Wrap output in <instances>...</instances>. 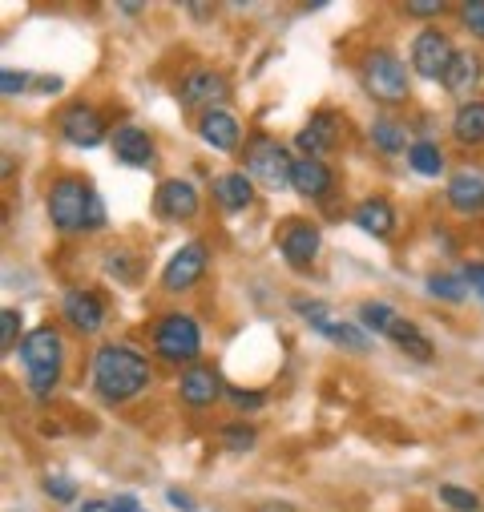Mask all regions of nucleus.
I'll use <instances>...</instances> for the list:
<instances>
[{"mask_svg":"<svg viewBox=\"0 0 484 512\" xmlns=\"http://www.w3.org/2000/svg\"><path fill=\"white\" fill-rule=\"evenodd\" d=\"M93 383H97V392H101L109 404L134 400V396L146 392V383H150V363H146V355H138L134 347L105 343V347H97V355H93Z\"/></svg>","mask_w":484,"mask_h":512,"instance_id":"obj_1","label":"nucleus"},{"mask_svg":"<svg viewBox=\"0 0 484 512\" xmlns=\"http://www.w3.org/2000/svg\"><path fill=\"white\" fill-rule=\"evenodd\" d=\"M61 355H65V343L53 327H37L21 339V363L29 371V383L37 396H49L57 388V375H61Z\"/></svg>","mask_w":484,"mask_h":512,"instance_id":"obj_2","label":"nucleus"},{"mask_svg":"<svg viewBox=\"0 0 484 512\" xmlns=\"http://www.w3.org/2000/svg\"><path fill=\"white\" fill-rule=\"evenodd\" d=\"M89 202H93V190L89 182L81 178H57L53 190H49V218L57 230H85L89 226Z\"/></svg>","mask_w":484,"mask_h":512,"instance_id":"obj_3","label":"nucleus"},{"mask_svg":"<svg viewBox=\"0 0 484 512\" xmlns=\"http://www.w3.org/2000/svg\"><path fill=\"white\" fill-rule=\"evenodd\" d=\"M363 85H368V93L384 105H400L408 97V69L400 57L392 53H372L368 61H363Z\"/></svg>","mask_w":484,"mask_h":512,"instance_id":"obj_4","label":"nucleus"},{"mask_svg":"<svg viewBox=\"0 0 484 512\" xmlns=\"http://www.w3.org/2000/svg\"><path fill=\"white\" fill-rule=\"evenodd\" d=\"M154 347H158V355L170 359V363H190V359H198V351H202L198 323H194L190 315H166V319L158 323V331H154Z\"/></svg>","mask_w":484,"mask_h":512,"instance_id":"obj_5","label":"nucleus"},{"mask_svg":"<svg viewBox=\"0 0 484 512\" xmlns=\"http://www.w3.org/2000/svg\"><path fill=\"white\" fill-rule=\"evenodd\" d=\"M247 166L251 174L267 186V190H287L291 186V174H295V162L267 138V134H255L251 146H247Z\"/></svg>","mask_w":484,"mask_h":512,"instance_id":"obj_6","label":"nucleus"},{"mask_svg":"<svg viewBox=\"0 0 484 512\" xmlns=\"http://www.w3.org/2000/svg\"><path fill=\"white\" fill-rule=\"evenodd\" d=\"M452 57H456V49H452L448 37L436 33V29H424V33L412 41V69H416L420 77H428V81H444Z\"/></svg>","mask_w":484,"mask_h":512,"instance_id":"obj_7","label":"nucleus"},{"mask_svg":"<svg viewBox=\"0 0 484 512\" xmlns=\"http://www.w3.org/2000/svg\"><path fill=\"white\" fill-rule=\"evenodd\" d=\"M319 246H323V238H319V226H311V222H291L279 234V250H283L287 267H295V271H307L319 259Z\"/></svg>","mask_w":484,"mask_h":512,"instance_id":"obj_8","label":"nucleus"},{"mask_svg":"<svg viewBox=\"0 0 484 512\" xmlns=\"http://www.w3.org/2000/svg\"><path fill=\"white\" fill-rule=\"evenodd\" d=\"M202 275H206V246L202 242H186L170 259V267L162 275V287L166 291H190Z\"/></svg>","mask_w":484,"mask_h":512,"instance_id":"obj_9","label":"nucleus"},{"mask_svg":"<svg viewBox=\"0 0 484 512\" xmlns=\"http://www.w3.org/2000/svg\"><path fill=\"white\" fill-rule=\"evenodd\" d=\"M61 134H65L73 146L93 150V146L105 142V121H101V113H97L93 105H69V109L61 113Z\"/></svg>","mask_w":484,"mask_h":512,"instance_id":"obj_10","label":"nucleus"},{"mask_svg":"<svg viewBox=\"0 0 484 512\" xmlns=\"http://www.w3.org/2000/svg\"><path fill=\"white\" fill-rule=\"evenodd\" d=\"M158 214H162L166 222H186V218H194V214H198V190H194L186 178L162 182V190H158Z\"/></svg>","mask_w":484,"mask_h":512,"instance_id":"obj_11","label":"nucleus"},{"mask_svg":"<svg viewBox=\"0 0 484 512\" xmlns=\"http://www.w3.org/2000/svg\"><path fill=\"white\" fill-rule=\"evenodd\" d=\"M335 142H339V117H335V113H327V109H319V113L303 125V130H299V138H295V146L303 150V158L327 154Z\"/></svg>","mask_w":484,"mask_h":512,"instance_id":"obj_12","label":"nucleus"},{"mask_svg":"<svg viewBox=\"0 0 484 512\" xmlns=\"http://www.w3.org/2000/svg\"><path fill=\"white\" fill-rule=\"evenodd\" d=\"M61 311H65V319H69L81 335H93V331L105 323V307H101V299H97L93 291H69V295L61 299Z\"/></svg>","mask_w":484,"mask_h":512,"instance_id":"obj_13","label":"nucleus"},{"mask_svg":"<svg viewBox=\"0 0 484 512\" xmlns=\"http://www.w3.org/2000/svg\"><path fill=\"white\" fill-rule=\"evenodd\" d=\"M113 154L126 166H150L154 162V142L138 125H117L113 130Z\"/></svg>","mask_w":484,"mask_h":512,"instance_id":"obj_14","label":"nucleus"},{"mask_svg":"<svg viewBox=\"0 0 484 512\" xmlns=\"http://www.w3.org/2000/svg\"><path fill=\"white\" fill-rule=\"evenodd\" d=\"M214 198L222 210H247L255 202V182L251 174H242V170H230V174H218L214 178Z\"/></svg>","mask_w":484,"mask_h":512,"instance_id":"obj_15","label":"nucleus"},{"mask_svg":"<svg viewBox=\"0 0 484 512\" xmlns=\"http://www.w3.org/2000/svg\"><path fill=\"white\" fill-rule=\"evenodd\" d=\"M222 97H226V81H222L218 73H210V69L190 73V77L182 81V89H178V101H182L186 109L210 105V101H222Z\"/></svg>","mask_w":484,"mask_h":512,"instance_id":"obj_16","label":"nucleus"},{"mask_svg":"<svg viewBox=\"0 0 484 512\" xmlns=\"http://www.w3.org/2000/svg\"><path fill=\"white\" fill-rule=\"evenodd\" d=\"M198 134L214 150H234L238 146V121L226 109H206L202 121H198Z\"/></svg>","mask_w":484,"mask_h":512,"instance_id":"obj_17","label":"nucleus"},{"mask_svg":"<svg viewBox=\"0 0 484 512\" xmlns=\"http://www.w3.org/2000/svg\"><path fill=\"white\" fill-rule=\"evenodd\" d=\"M448 202H452V210H460V214L484 210V174H472V170L452 174V182H448Z\"/></svg>","mask_w":484,"mask_h":512,"instance_id":"obj_18","label":"nucleus"},{"mask_svg":"<svg viewBox=\"0 0 484 512\" xmlns=\"http://www.w3.org/2000/svg\"><path fill=\"white\" fill-rule=\"evenodd\" d=\"M331 170L319 162V158H299L295 162V174H291V190H299L303 198H323L331 190Z\"/></svg>","mask_w":484,"mask_h":512,"instance_id":"obj_19","label":"nucleus"},{"mask_svg":"<svg viewBox=\"0 0 484 512\" xmlns=\"http://www.w3.org/2000/svg\"><path fill=\"white\" fill-rule=\"evenodd\" d=\"M182 400L190 404V408H210L214 400H218V375L210 371V367H190L186 375H182Z\"/></svg>","mask_w":484,"mask_h":512,"instance_id":"obj_20","label":"nucleus"},{"mask_svg":"<svg viewBox=\"0 0 484 512\" xmlns=\"http://www.w3.org/2000/svg\"><path fill=\"white\" fill-rule=\"evenodd\" d=\"M355 226L368 230V234H376V238H388V234L396 230V210H392L384 198H368V202L355 206Z\"/></svg>","mask_w":484,"mask_h":512,"instance_id":"obj_21","label":"nucleus"},{"mask_svg":"<svg viewBox=\"0 0 484 512\" xmlns=\"http://www.w3.org/2000/svg\"><path fill=\"white\" fill-rule=\"evenodd\" d=\"M452 134L460 146H480L484 142V101H468L452 117Z\"/></svg>","mask_w":484,"mask_h":512,"instance_id":"obj_22","label":"nucleus"},{"mask_svg":"<svg viewBox=\"0 0 484 512\" xmlns=\"http://www.w3.org/2000/svg\"><path fill=\"white\" fill-rule=\"evenodd\" d=\"M476 81H480V57L460 49L444 73V85H448V93H468V89H476Z\"/></svg>","mask_w":484,"mask_h":512,"instance_id":"obj_23","label":"nucleus"},{"mask_svg":"<svg viewBox=\"0 0 484 512\" xmlns=\"http://www.w3.org/2000/svg\"><path fill=\"white\" fill-rule=\"evenodd\" d=\"M388 335H392V343H396L400 351H408L412 359H432V343H428V335H424L416 323H408V319H396Z\"/></svg>","mask_w":484,"mask_h":512,"instance_id":"obj_24","label":"nucleus"},{"mask_svg":"<svg viewBox=\"0 0 484 512\" xmlns=\"http://www.w3.org/2000/svg\"><path fill=\"white\" fill-rule=\"evenodd\" d=\"M372 142L380 146V154H388V158H400V154H408L412 146H408V138H404V125L400 121H392V117H380L376 125H372Z\"/></svg>","mask_w":484,"mask_h":512,"instance_id":"obj_25","label":"nucleus"},{"mask_svg":"<svg viewBox=\"0 0 484 512\" xmlns=\"http://www.w3.org/2000/svg\"><path fill=\"white\" fill-rule=\"evenodd\" d=\"M408 162H412V170H416V174H424V178H436V174L444 170L440 146H432V142H416V146L408 150Z\"/></svg>","mask_w":484,"mask_h":512,"instance_id":"obj_26","label":"nucleus"},{"mask_svg":"<svg viewBox=\"0 0 484 512\" xmlns=\"http://www.w3.org/2000/svg\"><path fill=\"white\" fill-rule=\"evenodd\" d=\"M331 343H339V347H347V351H368L372 343H368V335H363L359 327H351V323H327V331H323Z\"/></svg>","mask_w":484,"mask_h":512,"instance_id":"obj_27","label":"nucleus"},{"mask_svg":"<svg viewBox=\"0 0 484 512\" xmlns=\"http://www.w3.org/2000/svg\"><path fill=\"white\" fill-rule=\"evenodd\" d=\"M396 319H400V315H396L388 303H363V307H359V323L372 327V331H384V335L392 331Z\"/></svg>","mask_w":484,"mask_h":512,"instance_id":"obj_28","label":"nucleus"},{"mask_svg":"<svg viewBox=\"0 0 484 512\" xmlns=\"http://www.w3.org/2000/svg\"><path fill=\"white\" fill-rule=\"evenodd\" d=\"M428 291H432L436 299H444V303H464L468 283H460V279H452V275H432V279H428Z\"/></svg>","mask_w":484,"mask_h":512,"instance_id":"obj_29","label":"nucleus"},{"mask_svg":"<svg viewBox=\"0 0 484 512\" xmlns=\"http://www.w3.org/2000/svg\"><path fill=\"white\" fill-rule=\"evenodd\" d=\"M440 500H444L452 512H476V492H468V488L440 484Z\"/></svg>","mask_w":484,"mask_h":512,"instance_id":"obj_30","label":"nucleus"},{"mask_svg":"<svg viewBox=\"0 0 484 512\" xmlns=\"http://www.w3.org/2000/svg\"><path fill=\"white\" fill-rule=\"evenodd\" d=\"M222 440H226L230 452H251V448H255V428H247V424H226V428H222Z\"/></svg>","mask_w":484,"mask_h":512,"instance_id":"obj_31","label":"nucleus"},{"mask_svg":"<svg viewBox=\"0 0 484 512\" xmlns=\"http://www.w3.org/2000/svg\"><path fill=\"white\" fill-rule=\"evenodd\" d=\"M17 335H21V311H0V347L13 351L17 347Z\"/></svg>","mask_w":484,"mask_h":512,"instance_id":"obj_32","label":"nucleus"},{"mask_svg":"<svg viewBox=\"0 0 484 512\" xmlns=\"http://www.w3.org/2000/svg\"><path fill=\"white\" fill-rule=\"evenodd\" d=\"M295 311H299L311 327L327 331V307H323V303H315V299H295Z\"/></svg>","mask_w":484,"mask_h":512,"instance_id":"obj_33","label":"nucleus"},{"mask_svg":"<svg viewBox=\"0 0 484 512\" xmlns=\"http://www.w3.org/2000/svg\"><path fill=\"white\" fill-rule=\"evenodd\" d=\"M45 492H49L53 500H65V504H69V500L77 496V484H73L69 476H61V472H53V476H45Z\"/></svg>","mask_w":484,"mask_h":512,"instance_id":"obj_34","label":"nucleus"},{"mask_svg":"<svg viewBox=\"0 0 484 512\" xmlns=\"http://www.w3.org/2000/svg\"><path fill=\"white\" fill-rule=\"evenodd\" d=\"M460 17H464V25H468V33L484 41V0H468V5L460 9Z\"/></svg>","mask_w":484,"mask_h":512,"instance_id":"obj_35","label":"nucleus"},{"mask_svg":"<svg viewBox=\"0 0 484 512\" xmlns=\"http://www.w3.org/2000/svg\"><path fill=\"white\" fill-rule=\"evenodd\" d=\"M0 85H5V93H25L29 73H13V69H5V73H0Z\"/></svg>","mask_w":484,"mask_h":512,"instance_id":"obj_36","label":"nucleus"},{"mask_svg":"<svg viewBox=\"0 0 484 512\" xmlns=\"http://www.w3.org/2000/svg\"><path fill=\"white\" fill-rule=\"evenodd\" d=\"M105 226V202H101V194L93 190V202H89V226L85 230H101Z\"/></svg>","mask_w":484,"mask_h":512,"instance_id":"obj_37","label":"nucleus"},{"mask_svg":"<svg viewBox=\"0 0 484 512\" xmlns=\"http://www.w3.org/2000/svg\"><path fill=\"white\" fill-rule=\"evenodd\" d=\"M230 400L238 408H263V396L259 392H242V388H230Z\"/></svg>","mask_w":484,"mask_h":512,"instance_id":"obj_38","label":"nucleus"},{"mask_svg":"<svg viewBox=\"0 0 484 512\" xmlns=\"http://www.w3.org/2000/svg\"><path fill=\"white\" fill-rule=\"evenodd\" d=\"M444 5H440V0H412V5H408V13L412 17H436Z\"/></svg>","mask_w":484,"mask_h":512,"instance_id":"obj_39","label":"nucleus"},{"mask_svg":"<svg viewBox=\"0 0 484 512\" xmlns=\"http://www.w3.org/2000/svg\"><path fill=\"white\" fill-rule=\"evenodd\" d=\"M166 496H170V504H174V508H182V512H194V500H190L186 492H178V488H170Z\"/></svg>","mask_w":484,"mask_h":512,"instance_id":"obj_40","label":"nucleus"},{"mask_svg":"<svg viewBox=\"0 0 484 512\" xmlns=\"http://www.w3.org/2000/svg\"><path fill=\"white\" fill-rule=\"evenodd\" d=\"M57 89H61V77H45L41 81V93H57Z\"/></svg>","mask_w":484,"mask_h":512,"instance_id":"obj_41","label":"nucleus"},{"mask_svg":"<svg viewBox=\"0 0 484 512\" xmlns=\"http://www.w3.org/2000/svg\"><path fill=\"white\" fill-rule=\"evenodd\" d=\"M113 512H142V508H134V500L126 496V500H117V504H113Z\"/></svg>","mask_w":484,"mask_h":512,"instance_id":"obj_42","label":"nucleus"},{"mask_svg":"<svg viewBox=\"0 0 484 512\" xmlns=\"http://www.w3.org/2000/svg\"><path fill=\"white\" fill-rule=\"evenodd\" d=\"M263 512H287V504H267Z\"/></svg>","mask_w":484,"mask_h":512,"instance_id":"obj_43","label":"nucleus"}]
</instances>
